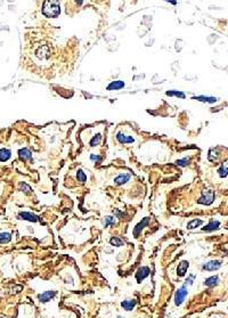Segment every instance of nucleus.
I'll return each mask as SVG.
<instances>
[{
	"label": "nucleus",
	"mask_w": 228,
	"mask_h": 318,
	"mask_svg": "<svg viewBox=\"0 0 228 318\" xmlns=\"http://www.w3.org/2000/svg\"><path fill=\"white\" fill-rule=\"evenodd\" d=\"M220 226V222L219 221H211L209 225L203 228V230L204 231H211V230H215V229H218Z\"/></svg>",
	"instance_id": "nucleus-16"
},
{
	"label": "nucleus",
	"mask_w": 228,
	"mask_h": 318,
	"mask_svg": "<svg viewBox=\"0 0 228 318\" xmlns=\"http://www.w3.org/2000/svg\"><path fill=\"white\" fill-rule=\"evenodd\" d=\"M193 99L200 100V102H207V103H215V102H217V98H215V97H207V96L193 97Z\"/></svg>",
	"instance_id": "nucleus-19"
},
{
	"label": "nucleus",
	"mask_w": 228,
	"mask_h": 318,
	"mask_svg": "<svg viewBox=\"0 0 228 318\" xmlns=\"http://www.w3.org/2000/svg\"><path fill=\"white\" fill-rule=\"evenodd\" d=\"M23 188H24V189H25V191H24V192H25L26 194H29V193H30V191H31V189H30V187H29V186H27V185H26V184H22V189H23Z\"/></svg>",
	"instance_id": "nucleus-30"
},
{
	"label": "nucleus",
	"mask_w": 228,
	"mask_h": 318,
	"mask_svg": "<svg viewBox=\"0 0 228 318\" xmlns=\"http://www.w3.org/2000/svg\"><path fill=\"white\" fill-rule=\"evenodd\" d=\"M42 13L47 17H57L60 14V5L56 0H47L43 2Z\"/></svg>",
	"instance_id": "nucleus-1"
},
{
	"label": "nucleus",
	"mask_w": 228,
	"mask_h": 318,
	"mask_svg": "<svg viewBox=\"0 0 228 318\" xmlns=\"http://www.w3.org/2000/svg\"><path fill=\"white\" fill-rule=\"evenodd\" d=\"M130 180V174L129 173H121L118 177L114 178V183L116 185H125Z\"/></svg>",
	"instance_id": "nucleus-9"
},
{
	"label": "nucleus",
	"mask_w": 228,
	"mask_h": 318,
	"mask_svg": "<svg viewBox=\"0 0 228 318\" xmlns=\"http://www.w3.org/2000/svg\"><path fill=\"white\" fill-rule=\"evenodd\" d=\"M150 275V268L148 267H140L138 269L137 274H136V278H137V282L140 283L143 279H145Z\"/></svg>",
	"instance_id": "nucleus-4"
},
{
	"label": "nucleus",
	"mask_w": 228,
	"mask_h": 318,
	"mask_svg": "<svg viewBox=\"0 0 228 318\" xmlns=\"http://www.w3.org/2000/svg\"><path fill=\"white\" fill-rule=\"evenodd\" d=\"M167 96H176L179 98H185V94L181 91H177V90H171V91H167Z\"/></svg>",
	"instance_id": "nucleus-25"
},
{
	"label": "nucleus",
	"mask_w": 228,
	"mask_h": 318,
	"mask_svg": "<svg viewBox=\"0 0 228 318\" xmlns=\"http://www.w3.org/2000/svg\"><path fill=\"white\" fill-rule=\"evenodd\" d=\"M100 140H102V135H100V134H97V135L94 136V137H92V139L90 140V146L95 147V146L99 145Z\"/></svg>",
	"instance_id": "nucleus-24"
},
{
	"label": "nucleus",
	"mask_w": 228,
	"mask_h": 318,
	"mask_svg": "<svg viewBox=\"0 0 228 318\" xmlns=\"http://www.w3.org/2000/svg\"><path fill=\"white\" fill-rule=\"evenodd\" d=\"M55 295H56V291H46L45 293L39 295V299H40L41 302H48V301L52 300Z\"/></svg>",
	"instance_id": "nucleus-10"
},
{
	"label": "nucleus",
	"mask_w": 228,
	"mask_h": 318,
	"mask_svg": "<svg viewBox=\"0 0 228 318\" xmlns=\"http://www.w3.org/2000/svg\"><path fill=\"white\" fill-rule=\"evenodd\" d=\"M123 87H125V82L121 81V80H116V81H113L108 84L107 90H120Z\"/></svg>",
	"instance_id": "nucleus-11"
},
{
	"label": "nucleus",
	"mask_w": 228,
	"mask_h": 318,
	"mask_svg": "<svg viewBox=\"0 0 228 318\" xmlns=\"http://www.w3.org/2000/svg\"><path fill=\"white\" fill-rule=\"evenodd\" d=\"M77 179H78V181H79L80 184H85V183H86V180H87L86 173H85V172H83L82 170H78Z\"/></svg>",
	"instance_id": "nucleus-22"
},
{
	"label": "nucleus",
	"mask_w": 228,
	"mask_h": 318,
	"mask_svg": "<svg viewBox=\"0 0 228 318\" xmlns=\"http://www.w3.org/2000/svg\"><path fill=\"white\" fill-rule=\"evenodd\" d=\"M90 160H91V161L99 162V161H100V156H98V155H94V154H91V155H90Z\"/></svg>",
	"instance_id": "nucleus-29"
},
{
	"label": "nucleus",
	"mask_w": 228,
	"mask_h": 318,
	"mask_svg": "<svg viewBox=\"0 0 228 318\" xmlns=\"http://www.w3.org/2000/svg\"><path fill=\"white\" fill-rule=\"evenodd\" d=\"M218 173H219V176L221 177V178L227 177L228 176V162L224 163V164L218 169Z\"/></svg>",
	"instance_id": "nucleus-17"
},
{
	"label": "nucleus",
	"mask_w": 228,
	"mask_h": 318,
	"mask_svg": "<svg viewBox=\"0 0 228 318\" xmlns=\"http://www.w3.org/2000/svg\"><path fill=\"white\" fill-rule=\"evenodd\" d=\"M110 243L113 245V246H123L125 245V242L119 238V237H112L111 240H110Z\"/></svg>",
	"instance_id": "nucleus-23"
},
{
	"label": "nucleus",
	"mask_w": 228,
	"mask_h": 318,
	"mask_svg": "<svg viewBox=\"0 0 228 318\" xmlns=\"http://www.w3.org/2000/svg\"><path fill=\"white\" fill-rule=\"evenodd\" d=\"M116 318H125V317H122V316H118Z\"/></svg>",
	"instance_id": "nucleus-32"
},
{
	"label": "nucleus",
	"mask_w": 228,
	"mask_h": 318,
	"mask_svg": "<svg viewBox=\"0 0 228 318\" xmlns=\"http://www.w3.org/2000/svg\"><path fill=\"white\" fill-rule=\"evenodd\" d=\"M194 279H195V275H190V276L186 278L185 284H184V285H185V286H187V285H192L194 282Z\"/></svg>",
	"instance_id": "nucleus-28"
},
{
	"label": "nucleus",
	"mask_w": 228,
	"mask_h": 318,
	"mask_svg": "<svg viewBox=\"0 0 228 318\" xmlns=\"http://www.w3.org/2000/svg\"><path fill=\"white\" fill-rule=\"evenodd\" d=\"M116 139H118V141H119L120 144H131V143L135 141V139H133L131 136H127L125 135V134H122V132H119V134L116 135Z\"/></svg>",
	"instance_id": "nucleus-8"
},
{
	"label": "nucleus",
	"mask_w": 228,
	"mask_h": 318,
	"mask_svg": "<svg viewBox=\"0 0 228 318\" xmlns=\"http://www.w3.org/2000/svg\"><path fill=\"white\" fill-rule=\"evenodd\" d=\"M218 283H219L218 276H211V277H209V278L204 280V285L208 286V288H213L215 285H218Z\"/></svg>",
	"instance_id": "nucleus-13"
},
{
	"label": "nucleus",
	"mask_w": 228,
	"mask_h": 318,
	"mask_svg": "<svg viewBox=\"0 0 228 318\" xmlns=\"http://www.w3.org/2000/svg\"><path fill=\"white\" fill-rule=\"evenodd\" d=\"M121 305H122V308H123L125 310L130 311V310H132L133 307L136 305V301L135 300H125V301H122Z\"/></svg>",
	"instance_id": "nucleus-15"
},
{
	"label": "nucleus",
	"mask_w": 228,
	"mask_h": 318,
	"mask_svg": "<svg viewBox=\"0 0 228 318\" xmlns=\"http://www.w3.org/2000/svg\"><path fill=\"white\" fill-rule=\"evenodd\" d=\"M220 266H221L220 261H218V260H212V261H209L207 262V263H204L202 268L204 270H208V271H213V270L219 269Z\"/></svg>",
	"instance_id": "nucleus-5"
},
{
	"label": "nucleus",
	"mask_w": 228,
	"mask_h": 318,
	"mask_svg": "<svg viewBox=\"0 0 228 318\" xmlns=\"http://www.w3.org/2000/svg\"><path fill=\"white\" fill-rule=\"evenodd\" d=\"M188 267H190V262L186 261V260H183V261L178 265V268H177V275H178L179 277L185 276L186 271H187V269H188Z\"/></svg>",
	"instance_id": "nucleus-6"
},
{
	"label": "nucleus",
	"mask_w": 228,
	"mask_h": 318,
	"mask_svg": "<svg viewBox=\"0 0 228 318\" xmlns=\"http://www.w3.org/2000/svg\"><path fill=\"white\" fill-rule=\"evenodd\" d=\"M20 218L23 219V220H27V221H32V222H37L39 220L38 217L35 214H32L30 212H21L20 213Z\"/></svg>",
	"instance_id": "nucleus-12"
},
{
	"label": "nucleus",
	"mask_w": 228,
	"mask_h": 318,
	"mask_svg": "<svg viewBox=\"0 0 228 318\" xmlns=\"http://www.w3.org/2000/svg\"><path fill=\"white\" fill-rule=\"evenodd\" d=\"M0 318H4V317H0Z\"/></svg>",
	"instance_id": "nucleus-33"
},
{
	"label": "nucleus",
	"mask_w": 228,
	"mask_h": 318,
	"mask_svg": "<svg viewBox=\"0 0 228 318\" xmlns=\"http://www.w3.org/2000/svg\"><path fill=\"white\" fill-rule=\"evenodd\" d=\"M10 157V151L9 149H0V161H7Z\"/></svg>",
	"instance_id": "nucleus-18"
},
{
	"label": "nucleus",
	"mask_w": 228,
	"mask_h": 318,
	"mask_svg": "<svg viewBox=\"0 0 228 318\" xmlns=\"http://www.w3.org/2000/svg\"><path fill=\"white\" fill-rule=\"evenodd\" d=\"M188 162H190L188 159H181V160H177L176 164L179 166H186L188 164Z\"/></svg>",
	"instance_id": "nucleus-27"
},
{
	"label": "nucleus",
	"mask_w": 228,
	"mask_h": 318,
	"mask_svg": "<svg viewBox=\"0 0 228 318\" xmlns=\"http://www.w3.org/2000/svg\"><path fill=\"white\" fill-rule=\"evenodd\" d=\"M169 4H171V5H177V1H169Z\"/></svg>",
	"instance_id": "nucleus-31"
},
{
	"label": "nucleus",
	"mask_w": 228,
	"mask_h": 318,
	"mask_svg": "<svg viewBox=\"0 0 228 318\" xmlns=\"http://www.w3.org/2000/svg\"><path fill=\"white\" fill-rule=\"evenodd\" d=\"M12 240V235L9 233H1L0 234V244H5L8 243Z\"/></svg>",
	"instance_id": "nucleus-20"
},
{
	"label": "nucleus",
	"mask_w": 228,
	"mask_h": 318,
	"mask_svg": "<svg viewBox=\"0 0 228 318\" xmlns=\"http://www.w3.org/2000/svg\"><path fill=\"white\" fill-rule=\"evenodd\" d=\"M115 223V220H114V218L113 217H105V220H104V226L105 227H107L110 226V225H114Z\"/></svg>",
	"instance_id": "nucleus-26"
},
{
	"label": "nucleus",
	"mask_w": 228,
	"mask_h": 318,
	"mask_svg": "<svg viewBox=\"0 0 228 318\" xmlns=\"http://www.w3.org/2000/svg\"><path fill=\"white\" fill-rule=\"evenodd\" d=\"M187 293H188V291H187V288H186L185 285H183L180 288H178L176 294H175V305H180L181 303L184 302L185 298L187 296Z\"/></svg>",
	"instance_id": "nucleus-3"
},
{
	"label": "nucleus",
	"mask_w": 228,
	"mask_h": 318,
	"mask_svg": "<svg viewBox=\"0 0 228 318\" xmlns=\"http://www.w3.org/2000/svg\"><path fill=\"white\" fill-rule=\"evenodd\" d=\"M18 155L21 157V160L23 161H29L32 159V154L31 152L27 149V148H23V149H20V152H18Z\"/></svg>",
	"instance_id": "nucleus-14"
},
{
	"label": "nucleus",
	"mask_w": 228,
	"mask_h": 318,
	"mask_svg": "<svg viewBox=\"0 0 228 318\" xmlns=\"http://www.w3.org/2000/svg\"><path fill=\"white\" fill-rule=\"evenodd\" d=\"M213 200H215V193H213V191H211V189H209V191H205V192H203L202 196L198 198V203L200 204H204V205H210L212 202H213Z\"/></svg>",
	"instance_id": "nucleus-2"
},
{
	"label": "nucleus",
	"mask_w": 228,
	"mask_h": 318,
	"mask_svg": "<svg viewBox=\"0 0 228 318\" xmlns=\"http://www.w3.org/2000/svg\"><path fill=\"white\" fill-rule=\"evenodd\" d=\"M147 225H148V218H144L142 221L138 223L137 226L133 228V235H135V237H138L139 234L142 233V230L147 226Z\"/></svg>",
	"instance_id": "nucleus-7"
},
{
	"label": "nucleus",
	"mask_w": 228,
	"mask_h": 318,
	"mask_svg": "<svg viewBox=\"0 0 228 318\" xmlns=\"http://www.w3.org/2000/svg\"><path fill=\"white\" fill-rule=\"evenodd\" d=\"M202 223H203V221L201 220V219H194V220H192L190 222H188L187 228H188V229H194V228H196V227L201 226Z\"/></svg>",
	"instance_id": "nucleus-21"
}]
</instances>
